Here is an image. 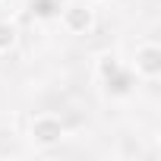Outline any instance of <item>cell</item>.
I'll return each instance as SVG.
<instances>
[{"mask_svg":"<svg viewBox=\"0 0 161 161\" xmlns=\"http://www.w3.org/2000/svg\"><path fill=\"white\" fill-rule=\"evenodd\" d=\"M130 73L145 79V82H155L161 76V47L155 41H142L133 54V63H130Z\"/></svg>","mask_w":161,"mask_h":161,"instance_id":"3","label":"cell"},{"mask_svg":"<svg viewBox=\"0 0 161 161\" xmlns=\"http://www.w3.org/2000/svg\"><path fill=\"white\" fill-rule=\"evenodd\" d=\"M63 136H66V123H63L57 114H35L32 123H29V139H32L38 148H51V145H57Z\"/></svg>","mask_w":161,"mask_h":161,"instance_id":"2","label":"cell"},{"mask_svg":"<svg viewBox=\"0 0 161 161\" xmlns=\"http://www.w3.org/2000/svg\"><path fill=\"white\" fill-rule=\"evenodd\" d=\"M98 79H101V82H108V86H114L117 95H126V92H130L126 82L133 79V73L123 69V63H120L114 54H104V57H98Z\"/></svg>","mask_w":161,"mask_h":161,"instance_id":"4","label":"cell"},{"mask_svg":"<svg viewBox=\"0 0 161 161\" xmlns=\"http://www.w3.org/2000/svg\"><path fill=\"white\" fill-rule=\"evenodd\" d=\"M57 19H60V29L66 35H76V38H82V35H92L95 32V3H89V0H69L66 7L57 10Z\"/></svg>","mask_w":161,"mask_h":161,"instance_id":"1","label":"cell"},{"mask_svg":"<svg viewBox=\"0 0 161 161\" xmlns=\"http://www.w3.org/2000/svg\"><path fill=\"white\" fill-rule=\"evenodd\" d=\"M89 3H108V0H89Z\"/></svg>","mask_w":161,"mask_h":161,"instance_id":"6","label":"cell"},{"mask_svg":"<svg viewBox=\"0 0 161 161\" xmlns=\"http://www.w3.org/2000/svg\"><path fill=\"white\" fill-rule=\"evenodd\" d=\"M19 44V29L10 19H0V54H10Z\"/></svg>","mask_w":161,"mask_h":161,"instance_id":"5","label":"cell"}]
</instances>
